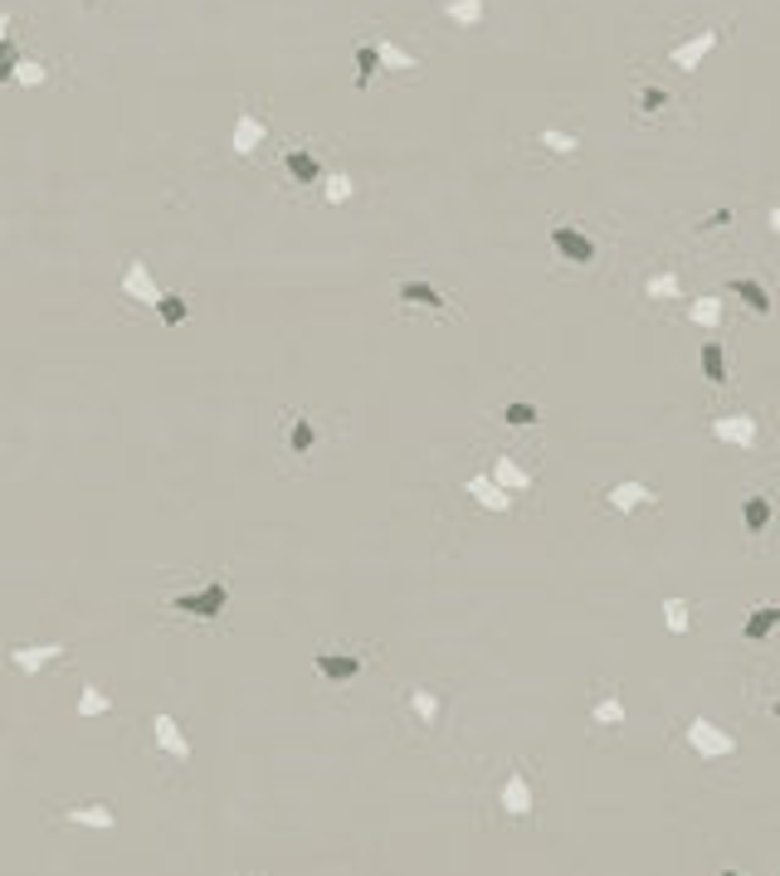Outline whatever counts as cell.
<instances>
[{
	"label": "cell",
	"instance_id": "obj_1",
	"mask_svg": "<svg viewBox=\"0 0 780 876\" xmlns=\"http://www.w3.org/2000/svg\"><path fill=\"white\" fill-rule=\"evenodd\" d=\"M166 609L181 614V619H191V623H215L219 614L229 609V579L215 575L195 589H176V595H166Z\"/></svg>",
	"mask_w": 780,
	"mask_h": 876
},
{
	"label": "cell",
	"instance_id": "obj_2",
	"mask_svg": "<svg viewBox=\"0 0 780 876\" xmlns=\"http://www.w3.org/2000/svg\"><path fill=\"white\" fill-rule=\"evenodd\" d=\"M552 254L561 258V264H571V268H595L601 264V239H595L591 229H581V225H552Z\"/></svg>",
	"mask_w": 780,
	"mask_h": 876
},
{
	"label": "cell",
	"instance_id": "obj_3",
	"mask_svg": "<svg viewBox=\"0 0 780 876\" xmlns=\"http://www.w3.org/2000/svg\"><path fill=\"white\" fill-rule=\"evenodd\" d=\"M396 298L406 312H430V317H459V307L444 298V288L430 278H400L396 282Z\"/></svg>",
	"mask_w": 780,
	"mask_h": 876
},
{
	"label": "cell",
	"instance_id": "obj_4",
	"mask_svg": "<svg viewBox=\"0 0 780 876\" xmlns=\"http://www.w3.org/2000/svg\"><path fill=\"white\" fill-rule=\"evenodd\" d=\"M536 813V789L527 780V770H507L503 789H497V818L503 823H532Z\"/></svg>",
	"mask_w": 780,
	"mask_h": 876
},
{
	"label": "cell",
	"instance_id": "obj_5",
	"mask_svg": "<svg viewBox=\"0 0 780 876\" xmlns=\"http://www.w3.org/2000/svg\"><path fill=\"white\" fill-rule=\"evenodd\" d=\"M64 652H69V643H59V638H49V643H10L6 662H10V672H16V677H40V672L54 668Z\"/></svg>",
	"mask_w": 780,
	"mask_h": 876
},
{
	"label": "cell",
	"instance_id": "obj_6",
	"mask_svg": "<svg viewBox=\"0 0 780 876\" xmlns=\"http://www.w3.org/2000/svg\"><path fill=\"white\" fill-rule=\"evenodd\" d=\"M722 40H727L722 24H707V30H698L692 40H678L674 49H668V64L682 69V73H698V69H702V59L712 54V49L722 44Z\"/></svg>",
	"mask_w": 780,
	"mask_h": 876
},
{
	"label": "cell",
	"instance_id": "obj_7",
	"mask_svg": "<svg viewBox=\"0 0 780 876\" xmlns=\"http://www.w3.org/2000/svg\"><path fill=\"white\" fill-rule=\"evenodd\" d=\"M682 735H688V750H692L698 760H727L731 750H737V740H731V735L722 731V725L707 721V715H692L688 731H682Z\"/></svg>",
	"mask_w": 780,
	"mask_h": 876
},
{
	"label": "cell",
	"instance_id": "obj_8",
	"mask_svg": "<svg viewBox=\"0 0 780 876\" xmlns=\"http://www.w3.org/2000/svg\"><path fill=\"white\" fill-rule=\"evenodd\" d=\"M601 502L615 516H634L639 507H658V492L649 487V483H639V477H619V483H609L605 492H601Z\"/></svg>",
	"mask_w": 780,
	"mask_h": 876
},
{
	"label": "cell",
	"instance_id": "obj_9",
	"mask_svg": "<svg viewBox=\"0 0 780 876\" xmlns=\"http://www.w3.org/2000/svg\"><path fill=\"white\" fill-rule=\"evenodd\" d=\"M268 117L264 113H254V107H239V117H235V132H229V152L239 156V162H254L259 156V146L268 142Z\"/></svg>",
	"mask_w": 780,
	"mask_h": 876
},
{
	"label": "cell",
	"instance_id": "obj_10",
	"mask_svg": "<svg viewBox=\"0 0 780 876\" xmlns=\"http://www.w3.org/2000/svg\"><path fill=\"white\" fill-rule=\"evenodd\" d=\"M152 745H156V755L171 764H191V740L171 711H152Z\"/></svg>",
	"mask_w": 780,
	"mask_h": 876
},
{
	"label": "cell",
	"instance_id": "obj_11",
	"mask_svg": "<svg viewBox=\"0 0 780 876\" xmlns=\"http://www.w3.org/2000/svg\"><path fill=\"white\" fill-rule=\"evenodd\" d=\"M166 292V282H156V274L146 268V258H127L122 264V298L137 302V307H156Z\"/></svg>",
	"mask_w": 780,
	"mask_h": 876
},
{
	"label": "cell",
	"instance_id": "obj_12",
	"mask_svg": "<svg viewBox=\"0 0 780 876\" xmlns=\"http://www.w3.org/2000/svg\"><path fill=\"white\" fill-rule=\"evenodd\" d=\"M54 823H69V828H89V833H113V828H117V808L107 804V798H89V804L59 808Z\"/></svg>",
	"mask_w": 780,
	"mask_h": 876
},
{
	"label": "cell",
	"instance_id": "obj_13",
	"mask_svg": "<svg viewBox=\"0 0 780 876\" xmlns=\"http://www.w3.org/2000/svg\"><path fill=\"white\" fill-rule=\"evenodd\" d=\"M312 672L322 677V682H332V687H347V682H357V677L366 672V658H361V652L322 648V652H312Z\"/></svg>",
	"mask_w": 780,
	"mask_h": 876
},
{
	"label": "cell",
	"instance_id": "obj_14",
	"mask_svg": "<svg viewBox=\"0 0 780 876\" xmlns=\"http://www.w3.org/2000/svg\"><path fill=\"white\" fill-rule=\"evenodd\" d=\"M317 443H322V429H317V419L302 414V410H288V414H284V449L292 453V458H308Z\"/></svg>",
	"mask_w": 780,
	"mask_h": 876
},
{
	"label": "cell",
	"instance_id": "obj_15",
	"mask_svg": "<svg viewBox=\"0 0 780 876\" xmlns=\"http://www.w3.org/2000/svg\"><path fill=\"white\" fill-rule=\"evenodd\" d=\"M278 166H284V176H288L292 185H317V181L327 176L322 156H317L312 146H284V156H278Z\"/></svg>",
	"mask_w": 780,
	"mask_h": 876
},
{
	"label": "cell",
	"instance_id": "obj_16",
	"mask_svg": "<svg viewBox=\"0 0 780 876\" xmlns=\"http://www.w3.org/2000/svg\"><path fill=\"white\" fill-rule=\"evenodd\" d=\"M406 715L420 725V731H439V721H444V692H434V687H410Z\"/></svg>",
	"mask_w": 780,
	"mask_h": 876
},
{
	"label": "cell",
	"instance_id": "obj_17",
	"mask_svg": "<svg viewBox=\"0 0 780 876\" xmlns=\"http://www.w3.org/2000/svg\"><path fill=\"white\" fill-rule=\"evenodd\" d=\"M712 434L722 443H731V449H756V439H761V419H756V414H717Z\"/></svg>",
	"mask_w": 780,
	"mask_h": 876
},
{
	"label": "cell",
	"instance_id": "obj_18",
	"mask_svg": "<svg viewBox=\"0 0 780 876\" xmlns=\"http://www.w3.org/2000/svg\"><path fill=\"white\" fill-rule=\"evenodd\" d=\"M317 200H322L327 209H341L357 200V176H351L347 166H327V176L317 181Z\"/></svg>",
	"mask_w": 780,
	"mask_h": 876
},
{
	"label": "cell",
	"instance_id": "obj_19",
	"mask_svg": "<svg viewBox=\"0 0 780 876\" xmlns=\"http://www.w3.org/2000/svg\"><path fill=\"white\" fill-rule=\"evenodd\" d=\"M463 492H469V497L479 502L483 512H497V516H507L512 507H517V502H512V492H503V487H497L488 473H473V477H463Z\"/></svg>",
	"mask_w": 780,
	"mask_h": 876
},
{
	"label": "cell",
	"instance_id": "obj_20",
	"mask_svg": "<svg viewBox=\"0 0 780 876\" xmlns=\"http://www.w3.org/2000/svg\"><path fill=\"white\" fill-rule=\"evenodd\" d=\"M532 146L552 162H571L581 152V132H566V127H536L532 132Z\"/></svg>",
	"mask_w": 780,
	"mask_h": 876
},
{
	"label": "cell",
	"instance_id": "obj_21",
	"mask_svg": "<svg viewBox=\"0 0 780 876\" xmlns=\"http://www.w3.org/2000/svg\"><path fill=\"white\" fill-rule=\"evenodd\" d=\"M727 292H731V298H737L741 307H747L751 317H771V312H776V298H771V288H766L761 278H731Z\"/></svg>",
	"mask_w": 780,
	"mask_h": 876
},
{
	"label": "cell",
	"instance_id": "obj_22",
	"mask_svg": "<svg viewBox=\"0 0 780 876\" xmlns=\"http://www.w3.org/2000/svg\"><path fill=\"white\" fill-rule=\"evenodd\" d=\"M780 633V604H756L747 614V623H741V638L747 643H766V638Z\"/></svg>",
	"mask_w": 780,
	"mask_h": 876
},
{
	"label": "cell",
	"instance_id": "obj_23",
	"mask_svg": "<svg viewBox=\"0 0 780 876\" xmlns=\"http://www.w3.org/2000/svg\"><path fill=\"white\" fill-rule=\"evenodd\" d=\"M439 16L454 24V30H479L488 20V0H439Z\"/></svg>",
	"mask_w": 780,
	"mask_h": 876
},
{
	"label": "cell",
	"instance_id": "obj_24",
	"mask_svg": "<svg viewBox=\"0 0 780 876\" xmlns=\"http://www.w3.org/2000/svg\"><path fill=\"white\" fill-rule=\"evenodd\" d=\"M771 516H776V507H771V497H766V492H751V497L741 502V526H747L751 540H761L766 530H771Z\"/></svg>",
	"mask_w": 780,
	"mask_h": 876
},
{
	"label": "cell",
	"instance_id": "obj_25",
	"mask_svg": "<svg viewBox=\"0 0 780 876\" xmlns=\"http://www.w3.org/2000/svg\"><path fill=\"white\" fill-rule=\"evenodd\" d=\"M488 477H493V483L503 487V492H512V497H517V492H532V473H527V467H522L517 458H507V453H497V458H493V473H488Z\"/></svg>",
	"mask_w": 780,
	"mask_h": 876
},
{
	"label": "cell",
	"instance_id": "obj_26",
	"mask_svg": "<svg viewBox=\"0 0 780 876\" xmlns=\"http://www.w3.org/2000/svg\"><path fill=\"white\" fill-rule=\"evenodd\" d=\"M698 361H702V375H707V385H727V375H731V361H727V347H722V341H702Z\"/></svg>",
	"mask_w": 780,
	"mask_h": 876
},
{
	"label": "cell",
	"instance_id": "obj_27",
	"mask_svg": "<svg viewBox=\"0 0 780 876\" xmlns=\"http://www.w3.org/2000/svg\"><path fill=\"white\" fill-rule=\"evenodd\" d=\"M376 54H381V69L386 73H414V69H420V54L400 49L396 40H381V34H376Z\"/></svg>",
	"mask_w": 780,
	"mask_h": 876
},
{
	"label": "cell",
	"instance_id": "obj_28",
	"mask_svg": "<svg viewBox=\"0 0 780 876\" xmlns=\"http://www.w3.org/2000/svg\"><path fill=\"white\" fill-rule=\"evenodd\" d=\"M674 107V93L668 89H658V83H644L639 93H634V117H658V113H668Z\"/></svg>",
	"mask_w": 780,
	"mask_h": 876
},
{
	"label": "cell",
	"instance_id": "obj_29",
	"mask_svg": "<svg viewBox=\"0 0 780 876\" xmlns=\"http://www.w3.org/2000/svg\"><path fill=\"white\" fill-rule=\"evenodd\" d=\"M107 711H113V692L98 687V682H83V692H79V715H83V721H103Z\"/></svg>",
	"mask_w": 780,
	"mask_h": 876
},
{
	"label": "cell",
	"instance_id": "obj_30",
	"mask_svg": "<svg viewBox=\"0 0 780 876\" xmlns=\"http://www.w3.org/2000/svg\"><path fill=\"white\" fill-rule=\"evenodd\" d=\"M688 322H692V327H722V322H727L722 298H717V292H707V298H692V302H688Z\"/></svg>",
	"mask_w": 780,
	"mask_h": 876
},
{
	"label": "cell",
	"instance_id": "obj_31",
	"mask_svg": "<svg viewBox=\"0 0 780 876\" xmlns=\"http://www.w3.org/2000/svg\"><path fill=\"white\" fill-rule=\"evenodd\" d=\"M658 614H664V628H668V633H678V638L692 628V604L682 599V595H668L664 604H658Z\"/></svg>",
	"mask_w": 780,
	"mask_h": 876
},
{
	"label": "cell",
	"instance_id": "obj_32",
	"mask_svg": "<svg viewBox=\"0 0 780 876\" xmlns=\"http://www.w3.org/2000/svg\"><path fill=\"white\" fill-rule=\"evenodd\" d=\"M49 79H54V69H49L40 54H24V59H20V69H16V83H10V89H44Z\"/></svg>",
	"mask_w": 780,
	"mask_h": 876
},
{
	"label": "cell",
	"instance_id": "obj_33",
	"mask_svg": "<svg viewBox=\"0 0 780 876\" xmlns=\"http://www.w3.org/2000/svg\"><path fill=\"white\" fill-rule=\"evenodd\" d=\"M381 73V54H376V40H357V93H366Z\"/></svg>",
	"mask_w": 780,
	"mask_h": 876
},
{
	"label": "cell",
	"instance_id": "obj_34",
	"mask_svg": "<svg viewBox=\"0 0 780 876\" xmlns=\"http://www.w3.org/2000/svg\"><path fill=\"white\" fill-rule=\"evenodd\" d=\"M497 419H503L507 429H536V424H542V410H536L532 400H512V404L497 410Z\"/></svg>",
	"mask_w": 780,
	"mask_h": 876
},
{
	"label": "cell",
	"instance_id": "obj_35",
	"mask_svg": "<svg viewBox=\"0 0 780 876\" xmlns=\"http://www.w3.org/2000/svg\"><path fill=\"white\" fill-rule=\"evenodd\" d=\"M152 312H156V317H162V322H166V327H186V322H191V302H186V298H181V292H171V288L162 292V302H156V307H152Z\"/></svg>",
	"mask_w": 780,
	"mask_h": 876
},
{
	"label": "cell",
	"instance_id": "obj_36",
	"mask_svg": "<svg viewBox=\"0 0 780 876\" xmlns=\"http://www.w3.org/2000/svg\"><path fill=\"white\" fill-rule=\"evenodd\" d=\"M591 721L595 725H609V731H619L625 725V701H619V692H609V697H601L591 707Z\"/></svg>",
	"mask_w": 780,
	"mask_h": 876
},
{
	"label": "cell",
	"instance_id": "obj_37",
	"mask_svg": "<svg viewBox=\"0 0 780 876\" xmlns=\"http://www.w3.org/2000/svg\"><path fill=\"white\" fill-rule=\"evenodd\" d=\"M644 298H649V302H674V298H682V282L674 274H654L649 282H644Z\"/></svg>",
	"mask_w": 780,
	"mask_h": 876
},
{
	"label": "cell",
	"instance_id": "obj_38",
	"mask_svg": "<svg viewBox=\"0 0 780 876\" xmlns=\"http://www.w3.org/2000/svg\"><path fill=\"white\" fill-rule=\"evenodd\" d=\"M20 59H24V49H20L16 40H6V44H0V89H10V83H16V69H20Z\"/></svg>",
	"mask_w": 780,
	"mask_h": 876
},
{
	"label": "cell",
	"instance_id": "obj_39",
	"mask_svg": "<svg viewBox=\"0 0 780 876\" xmlns=\"http://www.w3.org/2000/svg\"><path fill=\"white\" fill-rule=\"evenodd\" d=\"M722 225H731V205H722V209H712V215H707V219H702V225H698V229L707 234V229H722Z\"/></svg>",
	"mask_w": 780,
	"mask_h": 876
},
{
	"label": "cell",
	"instance_id": "obj_40",
	"mask_svg": "<svg viewBox=\"0 0 780 876\" xmlns=\"http://www.w3.org/2000/svg\"><path fill=\"white\" fill-rule=\"evenodd\" d=\"M16 24H20V16H16V10H0V44H6V40H16Z\"/></svg>",
	"mask_w": 780,
	"mask_h": 876
},
{
	"label": "cell",
	"instance_id": "obj_41",
	"mask_svg": "<svg viewBox=\"0 0 780 876\" xmlns=\"http://www.w3.org/2000/svg\"><path fill=\"white\" fill-rule=\"evenodd\" d=\"M766 225H771V234L780 239V205H771V209H766Z\"/></svg>",
	"mask_w": 780,
	"mask_h": 876
},
{
	"label": "cell",
	"instance_id": "obj_42",
	"mask_svg": "<svg viewBox=\"0 0 780 876\" xmlns=\"http://www.w3.org/2000/svg\"><path fill=\"white\" fill-rule=\"evenodd\" d=\"M717 876H751V872H741V867H717Z\"/></svg>",
	"mask_w": 780,
	"mask_h": 876
},
{
	"label": "cell",
	"instance_id": "obj_43",
	"mask_svg": "<svg viewBox=\"0 0 780 876\" xmlns=\"http://www.w3.org/2000/svg\"><path fill=\"white\" fill-rule=\"evenodd\" d=\"M771 715H776V721H780V697H771Z\"/></svg>",
	"mask_w": 780,
	"mask_h": 876
}]
</instances>
